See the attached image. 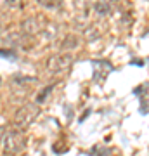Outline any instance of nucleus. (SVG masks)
I'll return each instance as SVG.
<instances>
[{"instance_id": "obj_4", "label": "nucleus", "mask_w": 149, "mask_h": 156, "mask_svg": "<svg viewBox=\"0 0 149 156\" xmlns=\"http://www.w3.org/2000/svg\"><path fill=\"white\" fill-rule=\"evenodd\" d=\"M2 137H4V127H0V142H2Z\"/></svg>"}, {"instance_id": "obj_3", "label": "nucleus", "mask_w": 149, "mask_h": 156, "mask_svg": "<svg viewBox=\"0 0 149 156\" xmlns=\"http://www.w3.org/2000/svg\"><path fill=\"white\" fill-rule=\"evenodd\" d=\"M71 61H73V57H71L70 54L56 56V57H52L49 61V70L52 73H59V71H62V70H66L71 64Z\"/></svg>"}, {"instance_id": "obj_1", "label": "nucleus", "mask_w": 149, "mask_h": 156, "mask_svg": "<svg viewBox=\"0 0 149 156\" xmlns=\"http://www.w3.org/2000/svg\"><path fill=\"white\" fill-rule=\"evenodd\" d=\"M26 147V137L21 130H12L5 135V141H4V151L10 156H16L23 153Z\"/></svg>"}, {"instance_id": "obj_2", "label": "nucleus", "mask_w": 149, "mask_h": 156, "mask_svg": "<svg viewBox=\"0 0 149 156\" xmlns=\"http://www.w3.org/2000/svg\"><path fill=\"white\" fill-rule=\"evenodd\" d=\"M38 113H40V108L37 104H26V106H23L19 111L16 113L14 123L19 128H26V127H30L33 123V120L38 116Z\"/></svg>"}]
</instances>
